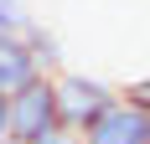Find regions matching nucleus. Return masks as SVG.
I'll return each mask as SVG.
<instances>
[{
    "instance_id": "obj_8",
    "label": "nucleus",
    "mask_w": 150,
    "mask_h": 144,
    "mask_svg": "<svg viewBox=\"0 0 150 144\" xmlns=\"http://www.w3.org/2000/svg\"><path fill=\"white\" fill-rule=\"evenodd\" d=\"M11 139V98H5V93H0V144Z\"/></svg>"
},
{
    "instance_id": "obj_4",
    "label": "nucleus",
    "mask_w": 150,
    "mask_h": 144,
    "mask_svg": "<svg viewBox=\"0 0 150 144\" xmlns=\"http://www.w3.org/2000/svg\"><path fill=\"white\" fill-rule=\"evenodd\" d=\"M21 41H26V52L36 57V67H42L47 77L67 67V46H62V36H57V26H47V21H31V26L21 31Z\"/></svg>"
},
{
    "instance_id": "obj_1",
    "label": "nucleus",
    "mask_w": 150,
    "mask_h": 144,
    "mask_svg": "<svg viewBox=\"0 0 150 144\" xmlns=\"http://www.w3.org/2000/svg\"><path fill=\"white\" fill-rule=\"evenodd\" d=\"M52 93H57L62 129H78V134L88 129L109 103H119V87L109 82V77H98V72H88V67H62V72H52Z\"/></svg>"
},
{
    "instance_id": "obj_3",
    "label": "nucleus",
    "mask_w": 150,
    "mask_h": 144,
    "mask_svg": "<svg viewBox=\"0 0 150 144\" xmlns=\"http://www.w3.org/2000/svg\"><path fill=\"white\" fill-rule=\"evenodd\" d=\"M83 144H150V113L119 98L83 129Z\"/></svg>"
},
{
    "instance_id": "obj_7",
    "label": "nucleus",
    "mask_w": 150,
    "mask_h": 144,
    "mask_svg": "<svg viewBox=\"0 0 150 144\" xmlns=\"http://www.w3.org/2000/svg\"><path fill=\"white\" fill-rule=\"evenodd\" d=\"M36 144H83V134L78 129H52V134H42Z\"/></svg>"
},
{
    "instance_id": "obj_9",
    "label": "nucleus",
    "mask_w": 150,
    "mask_h": 144,
    "mask_svg": "<svg viewBox=\"0 0 150 144\" xmlns=\"http://www.w3.org/2000/svg\"><path fill=\"white\" fill-rule=\"evenodd\" d=\"M5 144H16V139H5Z\"/></svg>"
},
{
    "instance_id": "obj_6",
    "label": "nucleus",
    "mask_w": 150,
    "mask_h": 144,
    "mask_svg": "<svg viewBox=\"0 0 150 144\" xmlns=\"http://www.w3.org/2000/svg\"><path fill=\"white\" fill-rule=\"evenodd\" d=\"M119 98H124V103H135L140 113H150V72H145V77H129V82L119 87Z\"/></svg>"
},
{
    "instance_id": "obj_5",
    "label": "nucleus",
    "mask_w": 150,
    "mask_h": 144,
    "mask_svg": "<svg viewBox=\"0 0 150 144\" xmlns=\"http://www.w3.org/2000/svg\"><path fill=\"white\" fill-rule=\"evenodd\" d=\"M36 15H31L26 0H0V36H21Z\"/></svg>"
},
{
    "instance_id": "obj_2",
    "label": "nucleus",
    "mask_w": 150,
    "mask_h": 144,
    "mask_svg": "<svg viewBox=\"0 0 150 144\" xmlns=\"http://www.w3.org/2000/svg\"><path fill=\"white\" fill-rule=\"evenodd\" d=\"M52 129H62L52 77H31L26 87L11 93V139L16 144H36L42 134H52Z\"/></svg>"
}]
</instances>
